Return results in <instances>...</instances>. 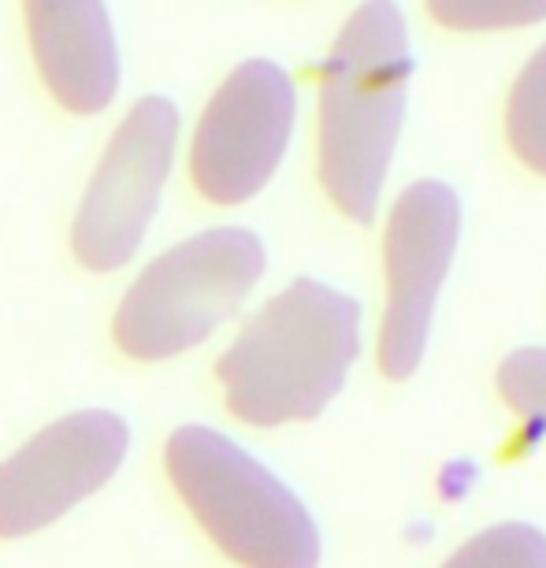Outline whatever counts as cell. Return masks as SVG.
<instances>
[{
    "mask_svg": "<svg viewBox=\"0 0 546 568\" xmlns=\"http://www.w3.org/2000/svg\"><path fill=\"white\" fill-rule=\"evenodd\" d=\"M361 353L357 297L294 278L275 294L216 364L228 409L250 427L316 420L346 387Z\"/></svg>",
    "mask_w": 546,
    "mask_h": 568,
    "instance_id": "7a4b0ae2",
    "label": "cell"
},
{
    "mask_svg": "<svg viewBox=\"0 0 546 568\" xmlns=\"http://www.w3.org/2000/svg\"><path fill=\"white\" fill-rule=\"evenodd\" d=\"M462 242V197L449 182L421 179L394 201L387 220V313L380 331V368L410 379L421 368L449 264Z\"/></svg>",
    "mask_w": 546,
    "mask_h": 568,
    "instance_id": "52a82bcc",
    "label": "cell"
},
{
    "mask_svg": "<svg viewBox=\"0 0 546 568\" xmlns=\"http://www.w3.org/2000/svg\"><path fill=\"white\" fill-rule=\"evenodd\" d=\"M168 479L205 535L242 568H320V528L305 501L250 449L205 424L164 446Z\"/></svg>",
    "mask_w": 546,
    "mask_h": 568,
    "instance_id": "3957f363",
    "label": "cell"
},
{
    "mask_svg": "<svg viewBox=\"0 0 546 568\" xmlns=\"http://www.w3.org/2000/svg\"><path fill=\"white\" fill-rule=\"evenodd\" d=\"M506 138L520 164L546 179V45L524 63L509 90L506 104Z\"/></svg>",
    "mask_w": 546,
    "mask_h": 568,
    "instance_id": "30bf717a",
    "label": "cell"
},
{
    "mask_svg": "<svg viewBox=\"0 0 546 568\" xmlns=\"http://www.w3.org/2000/svg\"><path fill=\"white\" fill-rule=\"evenodd\" d=\"M498 394L513 413L546 432V346L513 349L498 364Z\"/></svg>",
    "mask_w": 546,
    "mask_h": 568,
    "instance_id": "4fadbf2b",
    "label": "cell"
},
{
    "mask_svg": "<svg viewBox=\"0 0 546 568\" xmlns=\"http://www.w3.org/2000/svg\"><path fill=\"white\" fill-rule=\"evenodd\" d=\"M131 454V424L112 409L68 413L0 460V539H27L93 498Z\"/></svg>",
    "mask_w": 546,
    "mask_h": 568,
    "instance_id": "ba28073f",
    "label": "cell"
},
{
    "mask_svg": "<svg viewBox=\"0 0 546 568\" xmlns=\"http://www.w3.org/2000/svg\"><path fill=\"white\" fill-rule=\"evenodd\" d=\"M443 568H546V535L535 524H495L457 546Z\"/></svg>",
    "mask_w": 546,
    "mask_h": 568,
    "instance_id": "8fae6325",
    "label": "cell"
},
{
    "mask_svg": "<svg viewBox=\"0 0 546 568\" xmlns=\"http://www.w3.org/2000/svg\"><path fill=\"white\" fill-rule=\"evenodd\" d=\"M413 79L410 27L394 0H361L320 74V182L342 216L376 220Z\"/></svg>",
    "mask_w": 546,
    "mask_h": 568,
    "instance_id": "6da1fadb",
    "label": "cell"
},
{
    "mask_svg": "<svg viewBox=\"0 0 546 568\" xmlns=\"http://www.w3.org/2000/svg\"><path fill=\"white\" fill-rule=\"evenodd\" d=\"M297 123V90L275 60L239 63L201 112L190 179L212 205H242L280 171Z\"/></svg>",
    "mask_w": 546,
    "mask_h": 568,
    "instance_id": "8992f818",
    "label": "cell"
},
{
    "mask_svg": "<svg viewBox=\"0 0 546 568\" xmlns=\"http://www.w3.org/2000/svg\"><path fill=\"white\" fill-rule=\"evenodd\" d=\"M27 38L52 101L98 115L120 93V38L104 0H23Z\"/></svg>",
    "mask_w": 546,
    "mask_h": 568,
    "instance_id": "9c48e42d",
    "label": "cell"
},
{
    "mask_svg": "<svg viewBox=\"0 0 546 568\" xmlns=\"http://www.w3.org/2000/svg\"><path fill=\"white\" fill-rule=\"evenodd\" d=\"M179 126L164 93H145L115 126L71 223V250L85 272H120L142 250L175 164Z\"/></svg>",
    "mask_w": 546,
    "mask_h": 568,
    "instance_id": "5b68a950",
    "label": "cell"
},
{
    "mask_svg": "<svg viewBox=\"0 0 546 568\" xmlns=\"http://www.w3.org/2000/svg\"><path fill=\"white\" fill-rule=\"evenodd\" d=\"M264 267V242L250 227H212L171 245L123 294L115 346L142 364L198 349L245 305Z\"/></svg>",
    "mask_w": 546,
    "mask_h": 568,
    "instance_id": "277c9868",
    "label": "cell"
},
{
    "mask_svg": "<svg viewBox=\"0 0 546 568\" xmlns=\"http://www.w3.org/2000/svg\"><path fill=\"white\" fill-rule=\"evenodd\" d=\"M427 12L438 27L457 34H491L543 23L546 0H427Z\"/></svg>",
    "mask_w": 546,
    "mask_h": 568,
    "instance_id": "7c38bea8",
    "label": "cell"
}]
</instances>
